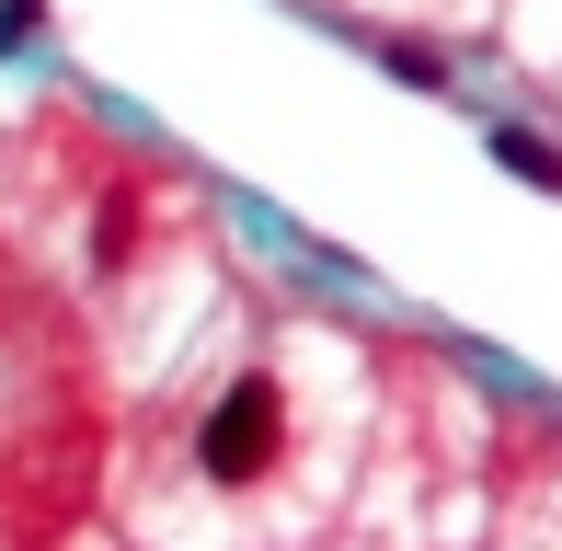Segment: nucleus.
Here are the masks:
<instances>
[{
    "instance_id": "7ed1b4c3",
    "label": "nucleus",
    "mask_w": 562,
    "mask_h": 551,
    "mask_svg": "<svg viewBox=\"0 0 562 551\" xmlns=\"http://www.w3.org/2000/svg\"><path fill=\"white\" fill-rule=\"evenodd\" d=\"M391 69H402V81H414V92H448V58H437V46H414V35L391 46Z\"/></svg>"
},
{
    "instance_id": "f257e3e1",
    "label": "nucleus",
    "mask_w": 562,
    "mask_h": 551,
    "mask_svg": "<svg viewBox=\"0 0 562 551\" xmlns=\"http://www.w3.org/2000/svg\"><path fill=\"white\" fill-rule=\"evenodd\" d=\"M276 448H288V403H276V380L252 368V380H229L207 425H195V460H207V483H265Z\"/></svg>"
},
{
    "instance_id": "f03ea898",
    "label": "nucleus",
    "mask_w": 562,
    "mask_h": 551,
    "mask_svg": "<svg viewBox=\"0 0 562 551\" xmlns=\"http://www.w3.org/2000/svg\"><path fill=\"white\" fill-rule=\"evenodd\" d=\"M494 161L517 172V184H540V195H562V149H551V138H528V127H494Z\"/></svg>"
}]
</instances>
